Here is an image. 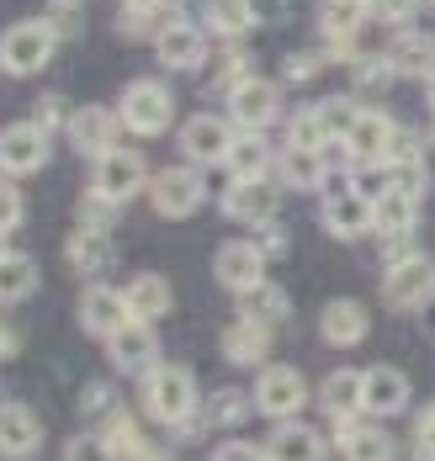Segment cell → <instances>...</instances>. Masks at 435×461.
Returning <instances> with one entry per match:
<instances>
[{"label": "cell", "mask_w": 435, "mask_h": 461, "mask_svg": "<svg viewBox=\"0 0 435 461\" xmlns=\"http://www.w3.org/2000/svg\"><path fill=\"white\" fill-rule=\"evenodd\" d=\"M38 292V266L27 255H0V303H27Z\"/></svg>", "instance_id": "obj_31"}, {"label": "cell", "mask_w": 435, "mask_h": 461, "mask_svg": "<svg viewBox=\"0 0 435 461\" xmlns=\"http://www.w3.org/2000/svg\"><path fill=\"white\" fill-rule=\"evenodd\" d=\"M244 11H249L255 27H276L287 16V0H244Z\"/></svg>", "instance_id": "obj_44"}, {"label": "cell", "mask_w": 435, "mask_h": 461, "mask_svg": "<svg viewBox=\"0 0 435 461\" xmlns=\"http://www.w3.org/2000/svg\"><path fill=\"white\" fill-rule=\"evenodd\" d=\"M240 319L260 323V329H276V323H287V319H292L287 292H282V286H271V281H260L255 292H244V297H240Z\"/></svg>", "instance_id": "obj_29"}, {"label": "cell", "mask_w": 435, "mask_h": 461, "mask_svg": "<svg viewBox=\"0 0 435 461\" xmlns=\"http://www.w3.org/2000/svg\"><path fill=\"white\" fill-rule=\"evenodd\" d=\"M133 461H170V456H165V451H154V446H144V451H139Z\"/></svg>", "instance_id": "obj_53"}, {"label": "cell", "mask_w": 435, "mask_h": 461, "mask_svg": "<svg viewBox=\"0 0 435 461\" xmlns=\"http://www.w3.org/2000/svg\"><path fill=\"white\" fill-rule=\"evenodd\" d=\"M213 461H271V451L266 446H249V440H223L213 451Z\"/></svg>", "instance_id": "obj_43"}, {"label": "cell", "mask_w": 435, "mask_h": 461, "mask_svg": "<svg viewBox=\"0 0 435 461\" xmlns=\"http://www.w3.org/2000/svg\"><path fill=\"white\" fill-rule=\"evenodd\" d=\"M319 403L335 424H350V419L367 414V371H330L324 387H319Z\"/></svg>", "instance_id": "obj_14"}, {"label": "cell", "mask_w": 435, "mask_h": 461, "mask_svg": "<svg viewBox=\"0 0 435 461\" xmlns=\"http://www.w3.org/2000/svg\"><path fill=\"white\" fill-rule=\"evenodd\" d=\"M383 297H387V308H398V313L425 308V303L435 297V260H425V255H409V260L387 266Z\"/></svg>", "instance_id": "obj_4"}, {"label": "cell", "mask_w": 435, "mask_h": 461, "mask_svg": "<svg viewBox=\"0 0 435 461\" xmlns=\"http://www.w3.org/2000/svg\"><path fill=\"white\" fill-rule=\"evenodd\" d=\"M43 446V419L32 414V409H22V403H5L0 409V451L5 456H32Z\"/></svg>", "instance_id": "obj_22"}, {"label": "cell", "mask_w": 435, "mask_h": 461, "mask_svg": "<svg viewBox=\"0 0 435 461\" xmlns=\"http://www.w3.org/2000/svg\"><path fill=\"white\" fill-rule=\"evenodd\" d=\"M112 223H117V202H112V196H101L96 185H91V191H86V202H80V229L112 233Z\"/></svg>", "instance_id": "obj_39"}, {"label": "cell", "mask_w": 435, "mask_h": 461, "mask_svg": "<svg viewBox=\"0 0 435 461\" xmlns=\"http://www.w3.org/2000/svg\"><path fill=\"white\" fill-rule=\"evenodd\" d=\"M80 323H86L96 339H112L122 323H133V308H128L122 292H112V286H91V292L80 297Z\"/></svg>", "instance_id": "obj_19"}, {"label": "cell", "mask_w": 435, "mask_h": 461, "mask_svg": "<svg viewBox=\"0 0 435 461\" xmlns=\"http://www.w3.org/2000/svg\"><path fill=\"white\" fill-rule=\"evenodd\" d=\"M414 5H420V0H367V11H372V16H383V22H403Z\"/></svg>", "instance_id": "obj_47"}, {"label": "cell", "mask_w": 435, "mask_h": 461, "mask_svg": "<svg viewBox=\"0 0 435 461\" xmlns=\"http://www.w3.org/2000/svg\"><path fill=\"white\" fill-rule=\"evenodd\" d=\"M340 451L345 461H393L398 456V446H393V435H387L383 424H340Z\"/></svg>", "instance_id": "obj_26"}, {"label": "cell", "mask_w": 435, "mask_h": 461, "mask_svg": "<svg viewBox=\"0 0 435 461\" xmlns=\"http://www.w3.org/2000/svg\"><path fill=\"white\" fill-rule=\"evenodd\" d=\"M149 202H154L159 218H192L202 207V170H186V165L159 170L154 185H149Z\"/></svg>", "instance_id": "obj_8"}, {"label": "cell", "mask_w": 435, "mask_h": 461, "mask_svg": "<svg viewBox=\"0 0 435 461\" xmlns=\"http://www.w3.org/2000/svg\"><path fill=\"white\" fill-rule=\"evenodd\" d=\"M282 181L297 185V191H313V185L324 181V154H313V149H287V154H282Z\"/></svg>", "instance_id": "obj_34"}, {"label": "cell", "mask_w": 435, "mask_h": 461, "mask_svg": "<svg viewBox=\"0 0 435 461\" xmlns=\"http://www.w3.org/2000/svg\"><path fill=\"white\" fill-rule=\"evenodd\" d=\"M0 255H5V249H0Z\"/></svg>", "instance_id": "obj_56"}, {"label": "cell", "mask_w": 435, "mask_h": 461, "mask_svg": "<svg viewBox=\"0 0 435 461\" xmlns=\"http://www.w3.org/2000/svg\"><path fill=\"white\" fill-rule=\"evenodd\" d=\"M117 117H122L128 133H139V139H159V133L170 128V117H176V101H170L165 86H154V80H133V86L122 91Z\"/></svg>", "instance_id": "obj_2"}, {"label": "cell", "mask_w": 435, "mask_h": 461, "mask_svg": "<svg viewBox=\"0 0 435 461\" xmlns=\"http://www.w3.org/2000/svg\"><path fill=\"white\" fill-rule=\"evenodd\" d=\"M367 329H372V313H367L356 297H335V303H324V313H319V334H324V345H335V350L361 345Z\"/></svg>", "instance_id": "obj_17"}, {"label": "cell", "mask_w": 435, "mask_h": 461, "mask_svg": "<svg viewBox=\"0 0 435 461\" xmlns=\"http://www.w3.org/2000/svg\"><path fill=\"white\" fill-rule=\"evenodd\" d=\"M32 122H38V128H53V122H64V128H69V117H64V101H59V95H43Z\"/></svg>", "instance_id": "obj_50"}, {"label": "cell", "mask_w": 435, "mask_h": 461, "mask_svg": "<svg viewBox=\"0 0 435 461\" xmlns=\"http://www.w3.org/2000/svg\"><path fill=\"white\" fill-rule=\"evenodd\" d=\"M372 11H367V0H324L319 5V32L340 43V38H356V27L367 22Z\"/></svg>", "instance_id": "obj_30"}, {"label": "cell", "mask_w": 435, "mask_h": 461, "mask_svg": "<svg viewBox=\"0 0 435 461\" xmlns=\"http://www.w3.org/2000/svg\"><path fill=\"white\" fill-rule=\"evenodd\" d=\"M53 48H59L53 22H16V27L0 38V64H5L11 75H38L53 59Z\"/></svg>", "instance_id": "obj_3"}, {"label": "cell", "mask_w": 435, "mask_h": 461, "mask_svg": "<svg viewBox=\"0 0 435 461\" xmlns=\"http://www.w3.org/2000/svg\"><path fill=\"white\" fill-rule=\"evenodd\" d=\"M64 461H117V456H112V446H106L101 429H86V435H75L64 446Z\"/></svg>", "instance_id": "obj_41"}, {"label": "cell", "mask_w": 435, "mask_h": 461, "mask_svg": "<svg viewBox=\"0 0 435 461\" xmlns=\"http://www.w3.org/2000/svg\"><path fill=\"white\" fill-rule=\"evenodd\" d=\"M223 165L234 170V181H255V176H266V170H271V149H266L260 133H244V139H234V149H229V159H223Z\"/></svg>", "instance_id": "obj_33"}, {"label": "cell", "mask_w": 435, "mask_h": 461, "mask_svg": "<svg viewBox=\"0 0 435 461\" xmlns=\"http://www.w3.org/2000/svg\"><path fill=\"white\" fill-rule=\"evenodd\" d=\"M244 414H249L244 393L240 387H223V393H213V403H207L202 424H207V429H229V424H244Z\"/></svg>", "instance_id": "obj_35"}, {"label": "cell", "mask_w": 435, "mask_h": 461, "mask_svg": "<svg viewBox=\"0 0 435 461\" xmlns=\"http://www.w3.org/2000/svg\"><path fill=\"white\" fill-rule=\"evenodd\" d=\"M11 356H22V334H16V323L0 319V361H11Z\"/></svg>", "instance_id": "obj_51"}, {"label": "cell", "mask_w": 435, "mask_h": 461, "mask_svg": "<svg viewBox=\"0 0 435 461\" xmlns=\"http://www.w3.org/2000/svg\"><path fill=\"white\" fill-rule=\"evenodd\" d=\"M324 229L335 239H361L372 229V196H361L356 185H335L324 196Z\"/></svg>", "instance_id": "obj_12"}, {"label": "cell", "mask_w": 435, "mask_h": 461, "mask_svg": "<svg viewBox=\"0 0 435 461\" xmlns=\"http://www.w3.org/2000/svg\"><path fill=\"white\" fill-rule=\"evenodd\" d=\"M80 414L91 419V424H106V419L117 414V393H112V382H91V387H86Z\"/></svg>", "instance_id": "obj_40"}, {"label": "cell", "mask_w": 435, "mask_h": 461, "mask_svg": "<svg viewBox=\"0 0 435 461\" xmlns=\"http://www.w3.org/2000/svg\"><path fill=\"white\" fill-rule=\"evenodd\" d=\"M430 112H435V75H430Z\"/></svg>", "instance_id": "obj_54"}, {"label": "cell", "mask_w": 435, "mask_h": 461, "mask_svg": "<svg viewBox=\"0 0 435 461\" xmlns=\"http://www.w3.org/2000/svg\"><path fill=\"white\" fill-rule=\"evenodd\" d=\"M213 276L223 292H255L260 281H266V255H260V244L255 239H234V244H218V255H213Z\"/></svg>", "instance_id": "obj_5"}, {"label": "cell", "mask_w": 435, "mask_h": 461, "mask_svg": "<svg viewBox=\"0 0 435 461\" xmlns=\"http://www.w3.org/2000/svg\"><path fill=\"white\" fill-rule=\"evenodd\" d=\"M16 223H22V196H16V185L0 181V239L16 229Z\"/></svg>", "instance_id": "obj_45"}, {"label": "cell", "mask_w": 435, "mask_h": 461, "mask_svg": "<svg viewBox=\"0 0 435 461\" xmlns=\"http://www.w3.org/2000/svg\"><path fill=\"white\" fill-rule=\"evenodd\" d=\"M409 409V376L398 366H372L367 371V414H403Z\"/></svg>", "instance_id": "obj_25"}, {"label": "cell", "mask_w": 435, "mask_h": 461, "mask_svg": "<svg viewBox=\"0 0 435 461\" xmlns=\"http://www.w3.org/2000/svg\"><path fill=\"white\" fill-rule=\"evenodd\" d=\"M414 451L435 456V403H425V409H420V419H414Z\"/></svg>", "instance_id": "obj_46"}, {"label": "cell", "mask_w": 435, "mask_h": 461, "mask_svg": "<svg viewBox=\"0 0 435 461\" xmlns=\"http://www.w3.org/2000/svg\"><path fill=\"white\" fill-rule=\"evenodd\" d=\"M144 409L159 424H176L181 435H202L207 424H192L196 414V382L186 366H154L144 371Z\"/></svg>", "instance_id": "obj_1"}, {"label": "cell", "mask_w": 435, "mask_h": 461, "mask_svg": "<svg viewBox=\"0 0 435 461\" xmlns=\"http://www.w3.org/2000/svg\"><path fill=\"white\" fill-rule=\"evenodd\" d=\"M122 297H128V308H133V319L139 323H154V319H165V313L176 308L170 281L159 276V271H139V276L122 286Z\"/></svg>", "instance_id": "obj_23"}, {"label": "cell", "mask_w": 435, "mask_h": 461, "mask_svg": "<svg viewBox=\"0 0 435 461\" xmlns=\"http://www.w3.org/2000/svg\"><path fill=\"white\" fill-rule=\"evenodd\" d=\"M387 59L398 64V75H435V38L403 32V38H393V53Z\"/></svg>", "instance_id": "obj_32"}, {"label": "cell", "mask_w": 435, "mask_h": 461, "mask_svg": "<svg viewBox=\"0 0 435 461\" xmlns=\"http://www.w3.org/2000/svg\"><path fill=\"white\" fill-rule=\"evenodd\" d=\"M117 133H122V117H112L106 106H80V112L69 117V143H75L80 154H91V159L112 154V149H117Z\"/></svg>", "instance_id": "obj_16"}, {"label": "cell", "mask_w": 435, "mask_h": 461, "mask_svg": "<svg viewBox=\"0 0 435 461\" xmlns=\"http://www.w3.org/2000/svg\"><path fill=\"white\" fill-rule=\"evenodd\" d=\"M154 48H159V64H165V69H196V64L207 59V38H202L196 22H170V27L154 38Z\"/></svg>", "instance_id": "obj_21"}, {"label": "cell", "mask_w": 435, "mask_h": 461, "mask_svg": "<svg viewBox=\"0 0 435 461\" xmlns=\"http://www.w3.org/2000/svg\"><path fill=\"white\" fill-rule=\"evenodd\" d=\"M49 165V128L38 122H11L0 133V170L5 176H32Z\"/></svg>", "instance_id": "obj_7"}, {"label": "cell", "mask_w": 435, "mask_h": 461, "mask_svg": "<svg viewBox=\"0 0 435 461\" xmlns=\"http://www.w3.org/2000/svg\"><path fill=\"white\" fill-rule=\"evenodd\" d=\"M271 212H276V185L266 176L234 181L223 191V218H234V223H271Z\"/></svg>", "instance_id": "obj_18"}, {"label": "cell", "mask_w": 435, "mask_h": 461, "mask_svg": "<svg viewBox=\"0 0 435 461\" xmlns=\"http://www.w3.org/2000/svg\"><path fill=\"white\" fill-rule=\"evenodd\" d=\"M287 149H313V154H324V149H330V133H324V122H319V112H313V106L292 117Z\"/></svg>", "instance_id": "obj_37"}, {"label": "cell", "mask_w": 435, "mask_h": 461, "mask_svg": "<svg viewBox=\"0 0 435 461\" xmlns=\"http://www.w3.org/2000/svg\"><path fill=\"white\" fill-rule=\"evenodd\" d=\"M229 149H234V128L223 117H192L181 128V154L196 159V165H223Z\"/></svg>", "instance_id": "obj_15"}, {"label": "cell", "mask_w": 435, "mask_h": 461, "mask_svg": "<svg viewBox=\"0 0 435 461\" xmlns=\"http://www.w3.org/2000/svg\"><path fill=\"white\" fill-rule=\"evenodd\" d=\"M0 409H5V403H0Z\"/></svg>", "instance_id": "obj_55"}, {"label": "cell", "mask_w": 435, "mask_h": 461, "mask_svg": "<svg viewBox=\"0 0 435 461\" xmlns=\"http://www.w3.org/2000/svg\"><path fill=\"white\" fill-rule=\"evenodd\" d=\"M414 223H420V196L414 191L387 185L383 196L372 202V229L383 233V239H403V233H414Z\"/></svg>", "instance_id": "obj_20"}, {"label": "cell", "mask_w": 435, "mask_h": 461, "mask_svg": "<svg viewBox=\"0 0 435 461\" xmlns=\"http://www.w3.org/2000/svg\"><path fill=\"white\" fill-rule=\"evenodd\" d=\"M170 0H128V11H165Z\"/></svg>", "instance_id": "obj_52"}, {"label": "cell", "mask_w": 435, "mask_h": 461, "mask_svg": "<svg viewBox=\"0 0 435 461\" xmlns=\"http://www.w3.org/2000/svg\"><path fill=\"white\" fill-rule=\"evenodd\" d=\"M308 403V382L297 366H266L260 382H255V409L271 419H292L297 409Z\"/></svg>", "instance_id": "obj_6"}, {"label": "cell", "mask_w": 435, "mask_h": 461, "mask_svg": "<svg viewBox=\"0 0 435 461\" xmlns=\"http://www.w3.org/2000/svg\"><path fill=\"white\" fill-rule=\"evenodd\" d=\"M393 139H398V128H393V117H383V112H361L356 117V128L345 133V154L356 159V165H383L387 159V149H393Z\"/></svg>", "instance_id": "obj_11"}, {"label": "cell", "mask_w": 435, "mask_h": 461, "mask_svg": "<svg viewBox=\"0 0 435 461\" xmlns=\"http://www.w3.org/2000/svg\"><path fill=\"white\" fill-rule=\"evenodd\" d=\"M207 27H213L218 38H240L244 27H255V22H249L244 0H213V5H207Z\"/></svg>", "instance_id": "obj_38"}, {"label": "cell", "mask_w": 435, "mask_h": 461, "mask_svg": "<svg viewBox=\"0 0 435 461\" xmlns=\"http://www.w3.org/2000/svg\"><path fill=\"white\" fill-rule=\"evenodd\" d=\"M255 244H260V255H282L287 249V229H276V223H255Z\"/></svg>", "instance_id": "obj_48"}, {"label": "cell", "mask_w": 435, "mask_h": 461, "mask_svg": "<svg viewBox=\"0 0 435 461\" xmlns=\"http://www.w3.org/2000/svg\"><path fill=\"white\" fill-rule=\"evenodd\" d=\"M282 112V91L271 86V80H240L234 91H229V122H240L244 133H260L271 117Z\"/></svg>", "instance_id": "obj_9"}, {"label": "cell", "mask_w": 435, "mask_h": 461, "mask_svg": "<svg viewBox=\"0 0 435 461\" xmlns=\"http://www.w3.org/2000/svg\"><path fill=\"white\" fill-rule=\"evenodd\" d=\"M144 181H149V165H144V154H133V149H112V154L96 159V191L112 196L117 207H122L133 191H144Z\"/></svg>", "instance_id": "obj_10"}, {"label": "cell", "mask_w": 435, "mask_h": 461, "mask_svg": "<svg viewBox=\"0 0 435 461\" xmlns=\"http://www.w3.org/2000/svg\"><path fill=\"white\" fill-rule=\"evenodd\" d=\"M266 350H271V329H260V323H229L223 329V361H234V366H266Z\"/></svg>", "instance_id": "obj_28"}, {"label": "cell", "mask_w": 435, "mask_h": 461, "mask_svg": "<svg viewBox=\"0 0 435 461\" xmlns=\"http://www.w3.org/2000/svg\"><path fill=\"white\" fill-rule=\"evenodd\" d=\"M313 112H319V122H324V133H330V143H335V139H345V133L356 128V117H361V106H356L350 95H335V101H319Z\"/></svg>", "instance_id": "obj_36"}, {"label": "cell", "mask_w": 435, "mask_h": 461, "mask_svg": "<svg viewBox=\"0 0 435 461\" xmlns=\"http://www.w3.org/2000/svg\"><path fill=\"white\" fill-rule=\"evenodd\" d=\"M106 350H112V366L117 371H139V376H144V371L159 366V339H154V329L139 323V319L122 323V329L106 339Z\"/></svg>", "instance_id": "obj_13"}, {"label": "cell", "mask_w": 435, "mask_h": 461, "mask_svg": "<svg viewBox=\"0 0 435 461\" xmlns=\"http://www.w3.org/2000/svg\"><path fill=\"white\" fill-rule=\"evenodd\" d=\"M266 451H271V461H324V440H319V429H308V424L276 419Z\"/></svg>", "instance_id": "obj_27"}, {"label": "cell", "mask_w": 435, "mask_h": 461, "mask_svg": "<svg viewBox=\"0 0 435 461\" xmlns=\"http://www.w3.org/2000/svg\"><path fill=\"white\" fill-rule=\"evenodd\" d=\"M324 59H330L324 48H319V53H297V59H287V80H308V75H313Z\"/></svg>", "instance_id": "obj_49"}, {"label": "cell", "mask_w": 435, "mask_h": 461, "mask_svg": "<svg viewBox=\"0 0 435 461\" xmlns=\"http://www.w3.org/2000/svg\"><path fill=\"white\" fill-rule=\"evenodd\" d=\"M356 80H361L367 91H387V86L398 80V64H393V59H367V64H356Z\"/></svg>", "instance_id": "obj_42"}, {"label": "cell", "mask_w": 435, "mask_h": 461, "mask_svg": "<svg viewBox=\"0 0 435 461\" xmlns=\"http://www.w3.org/2000/svg\"><path fill=\"white\" fill-rule=\"evenodd\" d=\"M64 260H69V271H80V276H101V271L117 260V249H112V233H101V229H75V233H69V244H64Z\"/></svg>", "instance_id": "obj_24"}]
</instances>
